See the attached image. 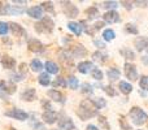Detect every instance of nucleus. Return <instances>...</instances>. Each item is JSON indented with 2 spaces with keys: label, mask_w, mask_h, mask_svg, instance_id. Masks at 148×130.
Wrapping results in <instances>:
<instances>
[{
  "label": "nucleus",
  "mask_w": 148,
  "mask_h": 130,
  "mask_svg": "<svg viewBox=\"0 0 148 130\" xmlns=\"http://www.w3.org/2000/svg\"><path fill=\"white\" fill-rule=\"evenodd\" d=\"M61 4H64L62 5V10H64V13L68 16V17H77L78 16V13H79V10H78V8L75 7V5H73L72 3H69V1H61Z\"/></svg>",
  "instance_id": "5"
},
{
  "label": "nucleus",
  "mask_w": 148,
  "mask_h": 130,
  "mask_svg": "<svg viewBox=\"0 0 148 130\" xmlns=\"http://www.w3.org/2000/svg\"><path fill=\"white\" fill-rule=\"evenodd\" d=\"M82 92H84V94H91L92 92V86L90 83H83L82 85Z\"/></svg>",
  "instance_id": "40"
},
{
  "label": "nucleus",
  "mask_w": 148,
  "mask_h": 130,
  "mask_svg": "<svg viewBox=\"0 0 148 130\" xmlns=\"http://www.w3.org/2000/svg\"><path fill=\"white\" fill-rule=\"evenodd\" d=\"M52 85H53V87H59V86H60V87H66L68 83H66V81H65L62 77H57L56 81H55Z\"/></svg>",
  "instance_id": "32"
},
{
  "label": "nucleus",
  "mask_w": 148,
  "mask_h": 130,
  "mask_svg": "<svg viewBox=\"0 0 148 130\" xmlns=\"http://www.w3.org/2000/svg\"><path fill=\"white\" fill-rule=\"evenodd\" d=\"M42 9H44L46 12L53 13V4L51 1H44V3H42Z\"/></svg>",
  "instance_id": "33"
},
{
  "label": "nucleus",
  "mask_w": 148,
  "mask_h": 130,
  "mask_svg": "<svg viewBox=\"0 0 148 130\" xmlns=\"http://www.w3.org/2000/svg\"><path fill=\"white\" fill-rule=\"evenodd\" d=\"M68 28H69V30H72L77 36L81 35V33H82V26H81V23H77V22H69V23H68Z\"/></svg>",
  "instance_id": "23"
},
{
  "label": "nucleus",
  "mask_w": 148,
  "mask_h": 130,
  "mask_svg": "<svg viewBox=\"0 0 148 130\" xmlns=\"http://www.w3.org/2000/svg\"><path fill=\"white\" fill-rule=\"evenodd\" d=\"M30 68L33 72H40L42 69H43V64H42L40 60L34 59V60H31V63H30Z\"/></svg>",
  "instance_id": "26"
},
{
  "label": "nucleus",
  "mask_w": 148,
  "mask_h": 130,
  "mask_svg": "<svg viewBox=\"0 0 148 130\" xmlns=\"http://www.w3.org/2000/svg\"><path fill=\"white\" fill-rule=\"evenodd\" d=\"M0 90H1L3 94H7V95H12L16 92L17 87H16L14 82H5V81H0Z\"/></svg>",
  "instance_id": "6"
},
{
  "label": "nucleus",
  "mask_w": 148,
  "mask_h": 130,
  "mask_svg": "<svg viewBox=\"0 0 148 130\" xmlns=\"http://www.w3.org/2000/svg\"><path fill=\"white\" fill-rule=\"evenodd\" d=\"M121 55H123V56H125L126 59H129V60H134V59H135L134 52L130 51V50H121Z\"/></svg>",
  "instance_id": "35"
},
{
  "label": "nucleus",
  "mask_w": 148,
  "mask_h": 130,
  "mask_svg": "<svg viewBox=\"0 0 148 130\" xmlns=\"http://www.w3.org/2000/svg\"><path fill=\"white\" fill-rule=\"evenodd\" d=\"M59 128L61 130H73L74 124L70 118H62V120L59 121Z\"/></svg>",
  "instance_id": "19"
},
{
  "label": "nucleus",
  "mask_w": 148,
  "mask_h": 130,
  "mask_svg": "<svg viewBox=\"0 0 148 130\" xmlns=\"http://www.w3.org/2000/svg\"><path fill=\"white\" fill-rule=\"evenodd\" d=\"M77 115H78L82 120H87V118H91L97 115V108L95 107L92 100L84 99V100H82L81 104H79V109H78V112H77Z\"/></svg>",
  "instance_id": "1"
},
{
  "label": "nucleus",
  "mask_w": 148,
  "mask_h": 130,
  "mask_svg": "<svg viewBox=\"0 0 148 130\" xmlns=\"http://www.w3.org/2000/svg\"><path fill=\"white\" fill-rule=\"evenodd\" d=\"M27 14L30 16L31 18H36V20H39V18H43V9H42V7H39V5H35V7L29 8Z\"/></svg>",
  "instance_id": "12"
},
{
  "label": "nucleus",
  "mask_w": 148,
  "mask_h": 130,
  "mask_svg": "<svg viewBox=\"0 0 148 130\" xmlns=\"http://www.w3.org/2000/svg\"><path fill=\"white\" fill-rule=\"evenodd\" d=\"M131 4L133 3H129V1H122V5H125L126 9H131Z\"/></svg>",
  "instance_id": "49"
},
{
  "label": "nucleus",
  "mask_w": 148,
  "mask_h": 130,
  "mask_svg": "<svg viewBox=\"0 0 148 130\" xmlns=\"http://www.w3.org/2000/svg\"><path fill=\"white\" fill-rule=\"evenodd\" d=\"M92 102H94L95 107H96L97 109H100V108H104L105 105H107V103H105V100L103 99V98H97V99L92 100Z\"/></svg>",
  "instance_id": "34"
},
{
  "label": "nucleus",
  "mask_w": 148,
  "mask_h": 130,
  "mask_svg": "<svg viewBox=\"0 0 148 130\" xmlns=\"http://www.w3.org/2000/svg\"><path fill=\"white\" fill-rule=\"evenodd\" d=\"M86 130H99V129H97L95 125H88V126L86 128Z\"/></svg>",
  "instance_id": "50"
},
{
  "label": "nucleus",
  "mask_w": 148,
  "mask_h": 130,
  "mask_svg": "<svg viewBox=\"0 0 148 130\" xmlns=\"http://www.w3.org/2000/svg\"><path fill=\"white\" fill-rule=\"evenodd\" d=\"M26 70H27V65H26L25 63H22V64L20 65V73L23 74V73H26Z\"/></svg>",
  "instance_id": "46"
},
{
  "label": "nucleus",
  "mask_w": 148,
  "mask_h": 130,
  "mask_svg": "<svg viewBox=\"0 0 148 130\" xmlns=\"http://www.w3.org/2000/svg\"><path fill=\"white\" fill-rule=\"evenodd\" d=\"M1 65H3V68H5V69H13L16 66V60L13 59V57L8 56V55H4V56L1 57Z\"/></svg>",
  "instance_id": "16"
},
{
  "label": "nucleus",
  "mask_w": 148,
  "mask_h": 130,
  "mask_svg": "<svg viewBox=\"0 0 148 130\" xmlns=\"http://www.w3.org/2000/svg\"><path fill=\"white\" fill-rule=\"evenodd\" d=\"M34 28H35V31H38V33H40V34H49L53 30L55 22L52 21L51 17L46 16V17H43L39 22H36L35 25H34Z\"/></svg>",
  "instance_id": "2"
},
{
  "label": "nucleus",
  "mask_w": 148,
  "mask_h": 130,
  "mask_svg": "<svg viewBox=\"0 0 148 130\" xmlns=\"http://www.w3.org/2000/svg\"><path fill=\"white\" fill-rule=\"evenodd\" d=\"M103 7L108 8V9H110V10H114L116 8L118 7V4H117V1H104L103 3Z\"/></svg>",
  "instance_id": "36"
},
{
  "label": "nucleus",
  "mask_w": 148,
  "mask_h": 130,
  "mask_svg": "<svg viewBox=\"0 0 148 130\" xmlns=\"http://www.w3.org/2000/svg\"><path fill=\"white\" fill-rule=\"evenodd\" d=\"M27 47H29V50H30L31 52H42L44 50V46H43V43H42L39 39H36V38H31V39H29V42H27Z\"/></svg>",
  "instance_id": "7"
},
{
  "label": "nucleus",
  "mask_w": 148,
  "mask_h": 130,
  "mask_svg": "<svg viewBox=\"0 0 148 130\" xmlns=\"http://www.w3.org/2000/svg\"><path fill=\"white\" fill-rule=\"evenodd\" d=\"M103 17H104L105 22H108V23H114L117 21H120V16H118V13L116 10H108Z\"/></svg>",
  "instance_id": "14"
},
{
  "label": "nucleus",
  "mask_w": 148,
  "mask_h": 130,
  "mask_svg": "<svg viewBox=\"0 0 148 130\" xmlns=\"http://www.w3.org/2000/svg\"><path fill=\"white\" fill-rule=\"evenodd\" d=\"M135 47L138 51H147L148 52V38L147 36H139V38H136Z\"/></svg>",
  "instance_id": "13"
},
{
  "label": "nucleus",
  "mask_w": 148,
  "mask_h": 130,
  "mask_svg": "<svg viewBox=\"0 0 148 130\" xmlns=\"http://www.w3.org/2000/svg\"><path fill=\"white\" fill-rule=\"evenodd\" d=\"M139 85H140V87L143 90L148 91V76H143V77H142L140 81H139Z\"/></svg>",
  "instance_id": "37"
},
{
  "label": "nucleus",
  "mask_w": 148,
  "mask_h": 130,
  "mask_svg": "<svg viewBox=\"0 0 148 130\" xmlns=\"http://www.w3.org/2000/svg\"><path fill=\"white\" fill-rule=\"evenodd\" d=\"M95 43V46H97V48H105V44H104V42H100V41H95L94 42Z\"/></svg>",
  "instance_id": "48"
},
{
  "label": "nucleus",
  "mask_w": 148,
  "mask_h": 130,
  "mask_svg": "<svg viewBox=\"0 0 148 130\" xmlns=\"http://www.w3.org/2000/svg\"><path fill=\"white\" fill-rule=\"evenodd\" d=\"M114 36H116V34L112 29H107V30H104V33H103V38H104V41H107V42L113 41Z\"/></svg>",
  "instance_id": "27"
},
{
  "label": "nucleus",
  "mask_w": 148,
  "mask_h": 130,
  "mask_svg": "<svg viewBox=\"0 0 148 130\" xmlns=\"http://www.w3.org/2000/svg\"><path fill=\"white\" fill-rule=\"evenodd\" d=\"M120 125H121V128H122L123 130H131V126L126 122V120H125V117H123V116H121V117H120Z\"/></svg>",
  "instance_id": "39"
},
{
  "label": "nucleus",
  "mask_w": 148,
  "mask_h": 130,
  "mask_svg": "<svg viewBox=\"0 0 148 130\" xmlns=\"http://www.w3.org/2000/svg\"><path fill=\"white\" fill-rule=\"evenodd\" d=\"M125 74L130 81H135L138 78V72H136V66L130 64V63H126L125 64Z\"/></svg>",
  "instance_id": "8"
},
{
  "label": "nucleus",
  "mask_w": 148,
  "mask_h": 130,
  "mask_svg": "<svg viewBox=\"0 0 148 130\" xmlns=\"http://www.w3.org/2000/svg\"><path fill=\"white\" fill-rule=\"evenodd\" d=\"M69 52L72 56H75V57H83L87 55V50L84 48L82 44H75V46H73Z\"/></svg>",
  "instance_id": "10"
},
{
  "label": "nucleus",
  "mask_w": 148,
  "mask_h": 130,
  "mask_svg": "<svg viewBox=\"0 0 148 130\" xmlns=\"http://www.w3.org/2000/svg\"><path fill=\"white\" fill-rule=\"evenodd\" d=\"M9 130H17V129H14V128H9Z\"/></svg>",
  "instance_id": "51"
},
{
  "label": "nucleus",
  "mask_w": 148,
  "mask_h": 130,
  "mask_svg": "<svg viewBox=\"0 0 148 130\" xmlns=\"http://www.w3.org/2000/svg\"><path fill=\"white\" fill-rule=\"evenodd\" d=\"M91 74H92V78H95L96 81H100V79H103V72L100 70V69L94 68L91 70Z\"/></svg>",
  "instance_id": "30"
},
{
  "label": "nucleus",
  "mask_w": 148,
  "mask_h": 130,
  "mask_svg": "<svg viewBox=\"0 0 148 130\" xmlns=\"http://www.w3.org/2000/svg\"><path fill=\"white\" fill-rule=\"evenodd\" d=\"M107 76H108V78H109L110 81H116V79L120 78L121 72L118 70V69H116V68H112V69H109V70H108Z\"/></svg>",
  "instance_id": "24"
},
{
  "label": "nucleus",
  "mask_w": 148,
  "mask_h": 130,
  "mask_svg": "<svg viewBox=\"0 0 148 130\" xmlns=\"http://www.w3.org/2000/svg\"><path fill=\"white\" fill-rule=\"evenodd\" d=\"M23 12H25L23 5H9V8H8V13L12 16H20Z\"/></svg>",
  "instance_id": "20"
},
{
  "label": "nucleus",
  "mask_w": 148,
  "mask_h": 130,
  "mask_svg": "<svg viewBox=\"0 0 148 130\" xmlns=\"http://www.w3.org/2000/svg\"><path fill=\"white\" fill-rule=\"evenodd\" d=\"M86 14L88 16V18H96L97 16H99V10H97V8H95V7H91V8H88V9H86Z\"/></svg>",
  "instance_id": "28"
},
{
  "label": "nucleus",
  "mask_w": 148,
  "mask_h": 130,
  "mask_svg": "<svg viewBox=\"0 0 148 130\" xmlns=\"http://www.w3.org/2000/svg\"><path fill=\"white\" fill-rule=\"evenodd\" d=\"M104 91L107 92L109 96H114V95H116V91L113 90L112 86H105V87H104Z\"/></svg>",
  "instance_id": "45"
},
{
  "label": "nucleus",
  "mask_w": 148,
  "mask_h": 130,
  "mask_svg": "<svg viewBox=\"0 0 148 130\" xmlns=\"http://www.w3.org/2000/svg\"><path fill=\"white\" fill-rule=\"evenodd\" d=\"M36 96V91L35 89H27L21 94V99L25 100V102H33Z\"/></svg>",
  "instance_id": "15"
},
{
  "label": "nucleus",
  "mask_w": 148,
  "mask_h": 130,
  "mask_svg": "<svg viewBox=\"0 0 148 130\" xmlns=\"http://www.w3.org/2000/svg\"><path fill=\"white\" fill-rule=\"evenodd\" d=\"M48 96L51 98L53 102H57V103H64V95L61 94L60 91H57V90H49L48 92Z\"/></svg>",
  "instance_id": "17"
},
{
  "label": "nucleus",
  "mask_w": 148,
  "mask_h": 130,
  "mask_svg": "<svg viewBox=\"0 0 148 130\" xmlns=\"http://www.w3.org/2000/svg\"><path fill=\"white\" fill-rule=\"evenodd\" d=\"M5 116H8V117H12V118H14V120H18V121H25V120H27V118H29V115L25 112V111L17 109V108L7 111V112H5Z\"/></svg>",
  "instance_id": "4"
},
{
  "label": "nucleus",
  "mask_w": 148,
  "mask_h": 130,
  "mask_svg": "<svg viewBox=\"0 0 148 130\" xmlns=\"http://www.w3.org/2000/svg\"><path fill=\"white\" fill-rule=\"evenodd\" d=\"M8 8H9V5H8L7 3L0 1V16L7 14V13H8Z\"/></svg>",
  "instance_id": "38"
},
{
  "label": "nucleus",
  "mask_w": 148,
  "mask_h": 130,
  "mask_svg": "<svg viewBox=\"0 0 148 130\" xmlns=\"http://www.w3.org/2000/svg\"><path fill=\"white\" fill-rule=\"evenodd\" d=\"M9 31V25L4 21H0V35H7Z\"/></svg>",
  "instance_id": "31"
},
{
  "label": "nucleus",
  "mask_w": 148,
  "mask_h": 130,
  "mask_svg": "<svg viewBox=\"0 0 148 130\" xmlns=\"http://www.w3.org/2000/svg\"><path fill=\"white\" fill-rule=\"evenodd\" d=\"M118 87H120L121 92L125 95H129L131 91H133V86H131L130 83H127V82H120V85H118Z\"/></svg>",
  "instance_id": "22"
},
{
  "label": "nucleus",
  "mask_w": 148,
  "mask_h": 130,
  "mask_svg": "<svg viewBox=\"0 0 148 130\" xmlns=\"http://www.w3.org/2000/svg\"><path fill=\"white\" fill-rule=\"evenodd\" d=\"M42 120L46 124L52 125V124H55L57 120V113L55 112V111H46V112L42 115Z\"/></svg>",
  "instance_id": "11"
},
{
  "label": "nucleus",
  "mask_w": 148,
  "mask_h": 130,
  "mask_svg": "<svg viewBox=\"0 0 148 130\" xmlns=\"http://www.w3.org/2000/svg\"><path fill=\"white\" fill-rule=\"evenodd\" d=\"M92 57H94V60H96V61H104L105 60V57L107 56H104V55H101V52H95L94 55H92Z\"/></svg>",
  "instance_id": "41"
},
{
  "label": "nucleus",
  "mask_w": 148,
  "mask_h": 130,
  "mask_svg": "<svg viewBox=\"0 0 148 130\" xmlns=\"http://www.w3.org/2000/svg\"><path fill=\"white\" fill-rule=\"evenodd\" d=\"M99 122H100V125H101L104 129L109 130V125H108V122H107V118H105L104 116H99Z\"/></svg>",
  "instance_id": "43"
},
{
  "label": "nucleus",
  "mask_w": 148,
  "mask_h": 130,
  "mask_svg": "<svg viewBox=\"0 0 148 130\" xmlns=\"http://www.w3.org/2000/svg\"><path fill=\"white\" fill-rule=\"evenodd\" d=\"M92 68H94V64H92L91 61H82V63L78 64V72L82 73V74L88 73Z\"/></svg>",
  "instance_id": "18"
},
{
  "label": "nucleus",
  "mask_w": 148,
  "mask_h": 130,
  "mask_svg": "<svg viewBox=\"0 0 148 130\" xmlns=\"http://www.w3.org/2000/svg\"><path fill=\"white\" fill-rule=\"evenodd\" d=\"M68 85H69V87L72 90H75V89H78V86H79V81L74 76H72V77H69V79H68Z\"/></svg>",
  "instance_id": "29"
},
{
  "label": "nucleus",
  "mask_w": 148,
  "mask_h": 130,
  "mask_svg": "<svg viewBox=\"0 0 148 130\" xmlns=\"http://www.w3.org/2000/svg\"><path fill=\"white\" fill-rule=\"evenodd\" d=\"M38 81L42 86H48V85L51 83V77H49L48 73H42L40 76H39Z\"/></svg>",
  "instance_id": "25"
},
{
  "label": "nucleus",
  "mask_w": 148,
  "mask_h": 130,
  "mask_svg": "<svg viewBox=\"0 0 148 130\" xmlns=\"http://www.w3.org/2000/svg\"><path fill=\"white\" fill-rule=\"evenodd\" d=\"M8 25H9L10 31H12V34L14 36H23V35H26V30L20 25V23H17V22H8Z\"/></svg>",
  "instance_id": "9"
},
{
  "label": "nucleus",
  "mask_w": 148,
  "mask_h": 130,
  "mask_svg": "<svg viewBox=\"0 0 148 130\" xmlns=\"http://www.w3.org/2000/svg\"><path fill=\"white\" fill-rule=\"evenodd\" d=\"M126 31L130 34H138V29H136L134 25H131V23H127V25H126Z\"/></svg>",
  "instance_id": "42"
},
{
  "label": "nucleus",
  "mask_w": 148,
  "mask_h": 130,
  "mask_svg": "<svg viewBox=\"0 0 148 130\" xmlns=\"http://www.w3.org/2000/svg\"><path fill=\"white\" fill-rule=\"evenodd\" d=\"M130 118L133 120V124H135V125H143L148 120V116L142 108L133 107L130 109Z\"/></svg>",
  "instance_id": "3"
},
{
  "label": "nucleus",
  "mask_w": 148,
  "mask_h": 130,
  "mask_svg": "<svg viewBox=\"0 0 148 130\" xmlns=\"http://www.w3.org/2000/svg\"><path fill=\"white\" fill-rule=\"evenodd\" d=\"M44 68H46V70L48 72L49 74H57L59 73V65L56 64V63H53V61H47L46 63V65H44Z\"/></svg>",
  "instance_id": "21"
},
{
  "label": "nucleus",
  "mask_w": 148,
  "mask_h": 130,
  "mask_svg": "<svg viewBox=\"0 0 148 130\" xmlns=\"http://www.w3.org/2000/svg\"><path fill=\"white\" fill-rule=\"evenodd\" d=\"M23 79V77H22V74H10V81L12 82H18V81H22Z\"/></svg>",
  "instance_id": "44"
},
{
  "label": "nucleus",
  "mask_w": 148,
  "mask_h": 130,
  "mask_svg": "<svg viewBox=\"0 0 148 130\" xmlns=\"http://www.w3.org/2000/svg\"><path fill=\"white\" fill-rule=\"evenodd\" d=\"M104 25H105V23L103 22V21H99V22H96V23L94 25V28H95V30H100V29H101Z\"/></svg>",
  "instance_id": "47"
}]
</instances>
